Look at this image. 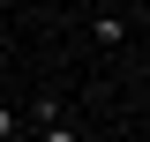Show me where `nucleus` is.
I'll return each instance as SVG.
<instances>
[{"instance_id":"nucleus-1","label":"nucleus","mask_w":150,"mask_h":142,"mask_svg":"<svg viewBox=\"0 0 150 142\" xmlns=\"http://www.w3.org/2000/svg\"><path fill=\"white\" fill-rule=\"evenodd\" d=\"M90 37H98V45H120L128 30H120V15H98V22H90Z\"/></svg>"},{"instance_id":"nucleus-3","label":"nucleus","mask_w":150,"mask_h":142,"mask_svg":"<svg viewBox=\"0 0 150 142\" xmlns=\"http://www.w3.org/2000/svg\"><path fill=\"white\" fill-rule=\"evenodd\" d=\"M0 142H15V112H8V105H0Z\"/></svg>"},{"instance_id":"nucleus-4","label":"nucleus","mask_w":150,"mask_h":142,"mask_svg":"<svg viewBox=\"0 0 150 142\" xmlns=\"http://www.w3.org/2000/svg\"><path fill=\"white\" fill-rule=\"evenodd\" d=\"M143 82H150V60H143Z\"/></svg>"},{"instance_id":"nucleus-2","label":"nucleus","mask_w":150,"mask_h":142,"mask_svg":"<svg viewBox=\"0 0 150 142\" xmlns=\"http://www.w3.org/2000/svg\"><path fill=\"white\" fill-rule=\"evenodd\" d=\"M45 142H83V127H68V120H53V127H45Z\"/></svg>"}]
</instances>
